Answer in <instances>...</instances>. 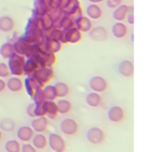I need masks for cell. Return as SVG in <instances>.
Segmentation results:
<instances>
[{"label": "cell", "instance_id": "obj_33", "mask_svg": "<svg viewBox=\"0 0 160 152\" xmlns=\"http://www.w3.org/2000/svg\"><path fill=\"white\" fill-rule=\"evenodd\" d=\"M54 88L56 90L57 97H58V98H63V97L69 95L70 89H69L68 85L65 82H62V81L56 82L55 85H54Z\"/></svg>", "mask_w": 160, "mask_h": 152}, {"label": "cell", "instance_id": "obj_17", "mask_svg": "<svg viewBox=\"0 0 160 152\" xmlns=\"http://www.w3.org/2000/svg\"><path fill=\"white\" fill-rule=\"evenodd\" d=\"M118 71L121 75H123L125 77H131L134 73V66L133 63L128 60H122L118 66Z\"/></svg>", "mask_w": 160, "mask_h": 152}, {"label": "cell", "instance_id": "obj_32", "mask_svg": "<svg viewBox=\"0 0 160 152\" xmlns=\"http://www.w3.org/2000/svg\"><path fill=\"white\" fill-rule=\"evenodd\" d=\"M43 92L47 101H55L58 98L56 90L54 88V85H46L45 86H43Z\"/></svg>", "mask_w": 160, "mask_h": 152}, {"label": "cell", "instance_id": "obj_46", "mask_svg": "<svg viewBox=\"0 0 160 152\" xmlns=\"http://www.w3.org/2000/svg\"><path fill=\"white\" fill-rule=\"evenodd\" d=\"M59 2H60V8H63L70 2V0H59Z\"/></svg>", "mask_w": 160, "mask_h": 152}, {"label": "cell", "instance_id": "obj_10", "mask_svg": "<svg viewBox=\"0 0 160 152\" xmlns=\"http://www.w3.org/2000/svg\"><path fill=\"white\" fill-rule=\"evenodd\" d=\"M31 59L36 60L38 64L40 65V67H52L56 63V55L51 52L41 51V53L37 57H31Z\"/></svg>", "mask_w": 160, "mask_h": 152}, {"label": "cell", "instance_id": "obj_11", "mask_svg": "<svg viewBox=\"0 0 160 152\" xmlns=\"http://www.w3.org/2000/svg\"><path fill=\"white\" fill-rule=\"evenodd\" d=\"M23 86L25 88V91L26 93L29 95L30 97L33 96L34 92L37 91V90L39 89H43V85L39 81V80H37L34 78L33 76H27L26 78H25L24 82H23Z\"/></svg>", "mask_w": 160, "mask_h": 152}, {"label": "cell", "instance_id": "obj_20", "mask_svg": "<svg viewBox=\"0 0 160 152\" xmlns=\"http://www.w3.org/2000/svg\"><path fill=\"white\" fill-rule=\"evenodd\" d=\"M88 34H89V38L96 42H101L107 39V31L102 26L92 27V29L88 31Z\"/></svg>", "mask_w": 160, "mask_h": 152}, {"label": "cell", "instance_id": "obj_40", "mask_svg": "<svg viewBox=\"0 0 160 152\" xmlns=\"http://www.w3.org/2000/svg\"><path fill=\"white\" fill-rule=\"evenodd\" d=\"M34 116H36V117H43V116H45L43 103H41V104H36V108H34Z\"/></svg>", "mask_w": 160, "mask_h": 152}, {"label": "cell", "instance_id": "obj_1", "mask_svg": "<svg viewBox=\"0 0 160 152\" xmlns=\"http://www.w3.org/2000/svg\"><path fill=\"white\" fill-rule=\"evenodd\" d=\"M26 57L19 55V54L15 53L8 59V69L12 75L14 76H22L24 75V64Z\"/></svg>", "mask_w": 160, "mask_h": 152}, {"label": "cell", "instance_id": "obj_39", "mask_svg": "<svg viewBox=\"0 0 160 152\" xmlns=\"http://www.w3.org/2000/svg\"><path fill=\"white\" fill-rule=\"evenodd\" d=\"M9 75H11V72H9L8 64L0 63V78H6Z\"/></svg>", "mask_w": 160, "mask_h": 152}, {"label": "cell", "instance_id": "obj_23", "mask_svg": "<svg viewBox=\"0 0 160 152\" xmlns=\"http://www.w3.org/2000/svg\"><path fill=\"white\" fill-rule=\"evenodd\" d=\"M39 68L41 67L36 60L31 59V57H28V59L25 60V64H24V75L32 76L34 72H36Z\"/></svg>", "mask_w": 160, "mask_h": 152}, {"label": "cell", "instance_id": "obj_21", "mask_svg": "<svg viewBox=\"0 0 160 152\" xmlns=\"http://www.w3.org/2000/svg\"><path fill=\"white\" fill-rule=\"evenodd\" d=\"M43 106H44V111H45V116H46L47 118L51 119V120H55L57 118V115H58L55 101H47L46 100V101L43 103Z\"/></svg>", "mask_w": 160, "mask_h": 152}, {"label": "cell", "instance_id": "obj_16", "mask_svg": "<svg viewBox=\"0 0 160 152\" xmlns=\"http://www.w3.org/2000/svg\"><path fill=\"white\" fill-rule=\"evenodd\" d=\"M74 27L77 28L80 32H88L92 28V20L85 16H81L76 21H74Z\"/></svg>", "mask_w": 160, "mask_h": 152}, {"label": "cell", "instance_id": "obj_30", "mask_svg": "<svg viewBox=\"0 0 160 152\" xmlns=\"http://www.w3.org/2000/svg\"><path fill=\"white\" fill-rule=\"evenodd\" d=\"M56 103V107H57V112L60 115H66L69 114L72 109V104L69 100L67 99H59L58 101L55 102Z\"/></svg>", "mask_w": 160, "mask_h": 152}, {"label": "cell", "instance_id": "obj_3", "mask_svg": "<svg viewBox=\"0 0 160 152\" xmlns=\"http://www.w3.org/2000/svg\"><path fill=\"white\" fill-rule=\"evenodd\" d=\"M48 145L54 152H65L67 150V145L65 140L59 134L55 132H51L47 138Z\"/></svg>", "mask_w": 160, "mask_h": 152}, {"label": "cell", "instance_id": "obj_15", "mask_svg": "<svg viewBox=\"0 0 160 152\" xmlns=\"http://www.w3.org/2000/svg\"><path fill=\"white\" fill-rule=\"evenodd\" d=\"M33 135H34V131L30 126H21V127H19L17 131L18 139L21 142H24V143L30 142L31 139L33 138Z\"/></svg>", "mask_w": 160, "mask_h": 152}, {"label": "cell", "instance_id": "obj_7", "mask_svg": "<svg viewBox=\"0 0 160 152\" xmlns=\"http://www.w3.org/2000/svg\"><path fill=\"white\" fill-rule=\"evenodd\" d=\"M86 139L89 143L94 145L102 144L105 140V134L101 128L99 127H92L86 132Z\"/></svg>", "mask_w": 160, "mask_h": 152}, {"label": "cell", "instance_id": "obj_29", "mask_svg": "<svg viewBox=\"0 0 160 152\" xmlns=\"http://www.w3.org/2000/svg\"><path fill=\"white\" fill-rule=\"evenodd\" d=\"M15 21L9 16H2L0 17V30L3 32H9L14 29Z\"/></svg>", "mask_w": 160, "mask_h": 152}, {"label": "cell", "instance_id": "obj_25", "mask_svg": "<svg viewBox=\"0 0 160 152\" xmlns=\"http://www.w3.org/2000/svg\"><path fill=\"white\" fill-rule=\"evenodd\" d=\"M6 88L11 92H14V93L20 92L22 91V89H23V81L17 76L11 77V78H8V80L6 81Z\"/></svg>", "mask_w": 160, "mask_h": 152}, {"label": "cell", "instance_id": "obj_13", "mask_svg": "<svg viewBox=\"0 0 160 152\" xmlns=\"http://www.w3.org/2000/svg\"><path fill=\"white\" fill-rule=\"evenodd\" d=\"M48 126H49V122H48V118L46 116L43 117H37L31 121L30 127L33 129L34 132L37 134H43L47 130Z\"/></svg>", "mask_w": 160, "mask_h": 152}, {"label": "cell", "instance_id": "obj_27", "mask_svg": "<svg viewBox=\"0 0 160 152\" xmlns=\"http://www.w3.org/2000/svg\"><path fill=\"white\" fill-rule=\"evenodd\" d=\"M85 102H86V104L88 106H91V107H98L102 103V97L100 96L99 93H96V92L88 93V95L85 96Z\"/></svg>", "mask_w": 160, "mask_h": 152}, {"label": "cell", "instance_id": "obj_43", "mask_svg": "<svg viewBox=\"0 0 160 152\" xmlns=\"http://www.w3.org/2000/svg\"><path fill=\"white\" fill-rule=\"evenodd\" d=\"M34 108H36V104L33 102L28 104L26 107V114L31 118H36V116H34Z\"/></svg>", "mask_w": 160, "mask_h": 152}, {"label": "cell", "instance_id": "obj_14", "mask_svg": "<svg viewBox=\"0 0 160 152\" xmlns=\"http://www.w3.org/2000/svg\"><path fill=\"white\" fill-rule=\"evenodd\" d=\"M30 45L28 42L25 40L23 37H20L16 40L14 43H12V46H14L15 52L19 54V55L22 56H26V54L28 52V49H29Z\"/></svg>", "mask_w": 160, "mask_h": 152}, {"label": "cell", "instance_id": "obj_37", "mask_svg": "<svg viewBox=\"0 0 160 152\" xmlns=\"http://www.w3.org/2000/svg\"><path fill=\"white\" fill-rule=\"evenodd\" d=\"M40 22H41V27H42V29H43V31L49 29V28H51V27H53V22L47 14L44 15V16H41Z\"/></svg>", "mask_w": 160, "mask_h": 152}, {"label": "cell", "instance_id": "obj_28", "mask_svg": "<svg viewBox=\"0 0 160 152\" xmlns=\"http://www.w3.org/2000/svg\"><path fill=\"white\" fill-rule=\"evenodd\" d=\"M53 26L55 28H58V29L67 30V29H69V28L74 27V21H73L69 16L63 15L62 17L53 25Z\"/></svg>", "mask_w": 160, "mask_h": 152}, {"label": "cell", "instance_id": "obj_4", "mask_svg": "<svg viewBox=\"0 0 160 152\" xmlns=\"http://www.w3.org/2000/svg\"><path fill=\"white\" fill-rule=\"evenodd\" d=\"M82 40V32H80L76 27L69 28L67 30H62V44H77Z\"/></svg>", "mask_w": 160, "mask_h": 152}, {"label": "cell", "instance_id": "obj_36", "mask_svg": "<svg viewBox=\"0 0 160 152\" xmlns=\"http://www.w3.org/2000/svg\"><path fill=\"white\" fill-rule=\"evenodd\" d=\"M16 127V124L14 120L9 118H4L0 120V128L4 131H12Z\"/></svg>", "mask_w": 160, "mask_h": 152}, {"label": "cell", "instance_id": "obj_34", "mask_svg": "<svg viewBox=\"0 0 160 152\" xmlns=\"http://www.w3.org/2000/svg\"><path fill=\"white\" fill-rule=\"evenodd\" d=\"M47 15L51 18V20H52L53 25H54L65 14H63V11L62 8H50L49 11H48Z\"/></svg>", "mask_w": 160, "mask_h": 152}, {"label": "cell", "instance_id": "obj_47", "mask_svg": "<svg viewBox=\"0 0 160 152\" xmlns=\"http://www.w3.org/2000/svg\"><path fill=\"white\" fill-rule=\"evenodd\" d=\"M88 1L91 2V3H92V4H98V3L104 1V0H88Z\"/></svg>", "mask_w": 160, "mask_h": 152}, {"label": "cell", "instance_id": "obj_5", "mask_svg": "<svg viewBox=\"0 0 160 152\" xmlns=\"http://www.w3.org/2000/svg\"><path fill=\"white\" fill-rule=\"evenodd\" d=\"M32 76L44 86L54 77V71L52 67H41L34 72Z\"/></svg>", "mask_w": 160, "mask_h": 152}, {"label": "cell", "instance_id": "obj_18", "mask_svg": "<svg viewBox=\"0 0 160 152\" xmlns=\"http://www.w3.org/2000/svg\"><path fill=\"white\" fill-rule=\"evenodd\" d=\"M133 6H129L126 4H121L118 8H114V11L112 13V18L117 22H123L126 19V16L128 14V12L132 8Z\"/></svg>", "mask_w": 160, "mask_h": 152}, {"label": "cell", "instance_id": "obj_44", "mask_svg": "<svg viewBox=\"0 0 160 152\" xmlns=\"http://www.w3.org/2000/svg\"><path fill=\"white\" fill-rule=\"evenodd\" d=\"M126 19H127V22L131 25L134 24V15H133V8L128 12V14L126 16Z\"/></svg>", "mask_w": 160, "mask_h": 152}, {"label": "cell", "instance_id": "obj_31", "mask_svg": "<svg viewBox=\"0 0 160 152\" xmlns=\"http://www.w3.org/2000/svg\"><path fill=\"white\" fill-rule=\"evenodd\" d=\"M16 52H15V49H14V46H12V43L11 42H6V43L2 44L0 46V55H1L3 59H6L8 60L9 57L12 55H14Z\"/></svg>", "mask_w": 160, "mask_h": 152}, {"label": "cell", "instance_id": "obj_22", "mask_svg": "<svg viewBox=\"0 0 160 152\" xmlns=\"http://www.w3.org/2000/svg\"><path fill=\"white\" fill-rule=\"evenodd\" d=\"M111 32H112L113 37L117 39H122L126 37L128 34V27L126 24L123 22H116L112 27H111Z\"/></svg>", "mask_w": 160, "mask_h": 152}, {"label": "cell", "instance_id": "obj_12", "mask_svg": "<svg viewBox=\"0 0 160 152\" xmlns=\"http://www.w3.org/2000/svg\"><path fill=\"white\" fill-rule=\"evenodd\" d=\"M107 118L113 123H119L121 121H123L125 118L124 109L119 105L111 106L107 111Z\"/></svg>", "mask_w": 160, "mask_h": 152}, {"label": "cell", "instance_id": "obj_26", "mask_svg": "<svg viewBox=\"0 0 160 152\" xmlns=\"http://www.w3.org/2000/svg\"><path fill=\"white\" fill-rule=\"evenodd\" d=\"M49 8L45 3L43 0H33V9H32V15L41 17V16L46 15Z\"/></svg>", "mask_w": 160, "mask_h": 152}, {"label": "cell", "instance_id": "obj_41", "mask_svg": "<svg viewBox=\"0 0 160 152\" xmlns=\"http://www.w3.org/2000/svg\"><path fill=\"white\" fill-rule=\"evenodd\" d=\"M21 152H37V149L30 143H25L21 146Z\"/></svg>", "mask_w": 160, "mask_h": 152}, {"label": "cell", "instance_id": "obj_6", "mask_svg": "<svg viewBox=\"0 0 160 152\" xmlns=\"http://www.w3.org/2000/svg\"><path fill=\"white\" fill-rule=\"evenodd\" d=\"M29 44H39L44 40V31L42 28H33V29H26L24 34L22 35Z\"/></svg>", "mask_w": 160, "mask_h": 152}, {"label": "cell", "instance_id": "obj_48", "mask_svg": "<svg viewBox=\"0 0 160 152\" xmlns=\"http://www.w3.org/2000/svg\"><path fill=\"white\" fill-rule=\"evenodd\" d=\"M2 139V132H1V130H0V140Z\"/></svg>", "mask_w": 160, "mask_h": 152}, {"label": "cell", "instance_id": "obj_42", "mask_svg": "<svg viewBox=\"0 0 160 152\" xmlns=\"http://www.w3.org/2000/svg\"><path fill=\"white\" fill-rule=\"evenodd\" d=\"M122 2H123V0H107L106 5L109 8H116L122 4Z\"/></svg>", "mask_w": 160, "mask_h": 152}, {"label": "cell", "instance_id": "obj_8", "mask_svg": "<svg viewBox=\"0 0 160 152\" xmlns=\"http://www.w3.org/2000/svg\"><path fill=\"white\" fill-rule=\"evenodd\" d=\"M78 123L74 119L66 118L60 122V131L67 135H74L78 132Z\"/></svg>", "mask_w": 160, "mask_h": 152}, {"label": "cell", "instance_id": "obj_19", "mask_svg": "<svg viewBox=\"0 0 160 152\" xmlns=\"http://www.w3.org/2000/svg\"><path fill=\"white\" fill-rule=\"evenodd\" d=\"M85 14L91 20H99L102 15H103V11L98 4H88L85 8Z\"/></svg>", "mask_w": 160, "mask_h": 152}, {"label": "cell", "instance_id": "obj_35", "mask_svg": "<svg viewBox=\"0 0 160 152\" xmlns=\"http://www.w3.org/2000/svg\"><path fill=\"white\" fill-rule=\"evenodd\" d=\"M6 152H21V144L17 140H8L4 145Z\"/></svg>", "mask_w": 160, "mask_h": 152}, {"label": "cell", "instance_id": "obj_9", "mask_svg": "<svg viewBox=\"0 0 160 152\" xmlns=\"http://www.w3.org/2000/svg\"><path fill=\"white\" fill-rule=\"evenodd\" d=\"M88 86L92 92L102 93L107 89L108 83L102 76H92L88 81Z\"/></svg>", "mask_w": 160, "mask_h": 152}, {"label": "cell", "instance_id": "obj_2", "mask_svg": "<svg viewBox=\"0 0 160 152\" xmlns=\"http://www.w3.org/2000/svg\"><path fill=\"white\" fill-rule=\"evenodd\" d=\"M62 11L63 14L69 16L73 21H76L78 18L83 16V11L79 0H70V2L62 8Z\"/></svg>", "mask_w": 160, "mask_h": 152}, {"label": "cell", "instance_id": "obj_24", "mask_svg": "<svg viewBox=\"0 0 160 152\" xmlns=\"http://www.w3.org/2000/svg\"><path fill=\"white\" fill-rule=\"evenodd\" d=\"M31 144L36 149L43 150L47 147L48 145V140L47 137L43 134H37L33 135V138L31 139Z\"/></svg>", "mask_w": 160, "mask_h": 152}, {"label": "cell", "instance_id": "obj_38", "mask_svg": "<svg viewBox=\"0 0 160 152\" xmlns=\"http://www.w3.org/2000/svg\"><path fill=\"white\" fill-rule=\"evenodd\" d=\"M31 98L33 99V103H34V104H41V103H44L45 101H46V98H45L43 89L37 90Z\"/></svg>", "mask_w": 160, "mask_h": 152}, {"label": "cell", "instance_id": "obj_45", "mask_svg": "<svg viewBox=\"0 0 160 152\" xmlns=\"http://www.w3.org/2000/svg\"><path fill=\"white\" fill-rule=\"evenodd\" d=\"M5 88H6V82L2 78H0V93L2 91H4Z\"/></svg>", "mask_w": 160, "mask_h": 152}]
</instances>
